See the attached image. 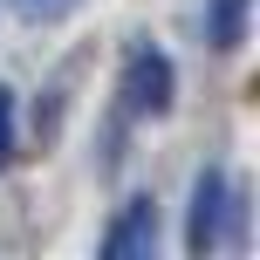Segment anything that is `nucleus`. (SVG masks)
<instances>
[{
  "mask_svg": "<svg viewBox=\"0 0 260 260\" xmlns=\"http://www.w3.org/2000/svg\"><path fill=\"white\" fill-rule=\"evenodd\" d=\"M247 7H253V0H212V7H206V41L219 55H233L240 41H247Z\"/></svg>",
  "mask_w": 260,
  "mask_h": 260,
  "instance_id": "obj_4",
  "label": "nucleus"
},
{
  "mask_svg": "<svg viewBox=\"0 0 260 260\" xmlns=\"http://www.w3.org/2000/svg\"><path fill=\"white\" fill-rule=\"evenodd\" d=\"M185 247L212 253V247H247V192L226 185V171H199L192 178V219H185Z\"/></svg>",
  "mask_w": 260,
  "mask_h": 260,
  "instance_id": "obj_1",
  "label": "nucleus"
},
{
  "mask_svg": "<svg viewBox=\"0 0 260 260\" xmlns=\"http://www.w3.org/2000/svg\"><path fill=\"white\" fill-rule=\"evenodd\" d=\"M157 253V199H123V212L103 233V260H151Z\"/></svg>",
  "mask_w": 260,
  "mask_h": 260,
  "instance_id": "obj_3",
  "label": "nucleus"
},
{
  "mask_svg": "<svg viewBox=\"0 0 260 260\" xmlns=\"http://www.w3.org/2000/svg\"><path fill=\"white\" fill-rule=\"evenodd\" d=\"M82 0H14V14L21 21H35V27H48V21H62V14H76Z\"/></svg>",
  "mask_w": 260,
  "mask_h": 260,
  "instance_id": "obj_5",
  "label": "nucleus"
},
{
  "mask_svg": "<svg viewBox=\"0 0 260 260\" xmlns=\"http://www.w3.org/2000/svg\"><path fill=\"white\" fill-rule=\"evenodd\" d=\"M0 165H14V89L0 82Z\"/></svg>",
  "mask_w": 260,
  "mask_h": 260,
  "instance_id": "obj_6",
  "label": "nucleus"
},
{
  "mask_svg": "<svg viewBox=\"0 0 260 260\" xmlns=\"http://www.w3.org/2000/svg\"><path fill=\"white\" fill-rule=\"evenodd\" d=\"M171 82H178V76H171V55H157V48H137V55H130V62H123V110H130V117H165V110H171Z\"/></svg>",
  "mask_w": 260,
  "mask_h": 260,
  "instance_id": "obj_2",
  "label": "nucleus"
}]
</instances>
